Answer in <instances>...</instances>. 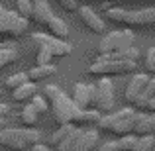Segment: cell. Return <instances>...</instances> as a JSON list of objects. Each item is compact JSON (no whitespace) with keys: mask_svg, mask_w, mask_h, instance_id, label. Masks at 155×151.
Listing matches in <instances>:
<instances>
[{"mask_svg":"<svg viewBox=\"0 0 155 151\" xmlns=\"http://www.w3.org/2000/svg\"><path fill=\"white\" fill-rule=\"evenodd\" d=\"M0 94H2V90H0Z\"/></svg>","mask_w":155,"mask_h":151,"instance_id":"ab89813d","label":"cell"},{"mask_svg":"<svg viewBox=\"0 0 155 151\" xmlns=\"http://www.w3.org/2000/svg\"><path fill=\"white\" fill-rule=\"evenodd\" d=\"M31 39H34L39 47L47 49L53 57H67V55H71V51H73L71 43H69L67 39L53 38V35H49V34H34Z\"/></svg>","mask_w":155,"mask_h":151,"instance_id":"9c48e42d","label":"cell"},{"mask_svg":"<svg viewBox=\"0 0 155 151\" xmlns=\"http://www.w3.org/2000/svg\"><path fill=\"white\" fill-rule=\"evenodd\" d=\"M55 73H57V69H55V65H51V63L38 65V67H34L28 73V79L34 80V83H39V80H45V79H49V77H55Z\"/></svg>","mask_w":155,"mask_h":151,"instance_id":"d6986e66","label":"cell"},{"mask_svg":"<svg viewBox=\"0 0 155 151\" xmlns=\"http://www.w3.org/2000/svg\"><path fill=\"white\" fill-rule=\"evenodd\" d=\"M18 59V49L14 43H0V71Z\"/></svg>","mask_w":155,"mask_h":151,"instance_id":"ffe728a7","label":"cell"},{"mask_svg":"<svg viewBox=\"0 0 155 151\" xmlns=\"http://www.w3.org/2000/svg\"><path fill=\"white\" fill-rule=\"evenodd\" d=\"M34 94H38V87H35L34 80H28V83H24L22 87L14 88L12 90V98H14V102H30L31 98H34Z\"/></svg>","mask_w":155,"mask_h":151,"instance_id":"e0dca14e","label":"cell"},{"mask_svg":"<svg viewBox=\"0 0 155 151\" xmlns=\"http://www.w3.org/2000/svg\"><path fill=\"white\" fill-rule=\"evenodd\" d=\"M134 116H136L134 106L116 110V112H106L100 116L96 126L100 132H110L112 136L122 137L128 133H134Z\"/></svg>","mask_w":155,"mask_h":151,"instance_id":"3957f363","label":"cell"},{"mask_svg":"<svg viewBox=\"0 0 155 151\" xmlns=\"http://www.w3.org/2000/svg\"><path fill=\"white\" fill-rule=\"evenodd\" d=\"M145 71L149 73V75H155V47H149L147 53H145Z\"/></svg>","mask_w":155,"mask_h":151,"instance_id":"f546056e","label":"cell"},{"mask_svg":"<svg viewBox=\"0 0 155 151\" xmlns=\"http://www.w3.org/2000/svg\"><path fill=\"white\" fill-rule=\"evenodd\" d=\"M30 104L39 112V116L45 114L47 110H49V102H47V98H45V96H41V94H34V98L30 100Z\"/></svg>","mask_w":155,"mask_h":151,"instance_id":"83f0119b","label":"cell"},{"mask_svg":"<svg viewBox=\"0 0 155 151\" xmlns=\"http://www.w3.org/2000/svg\"><path fill=\"white\" fill-rule=\"evenodd\" d=\"M45 28H47V34L53 35V38H59V39H67L69 34H71L67 22L61 20V18H57V16H51L49 22L45 24Z\"/></svg>","mask_w":155,"mask_h":151,"instance_id":"2e32d148","label":"cell"},{"mask_svg":"<svg viewBox=\"0 0 155 151\" xmlns=\"http://www.w3.org/2000/svg\"><path fill=\"white\" fill-rule=\"evenodd\" d=\"M92 88H94V84H88V83H75V87H73V102L77 104V108H81V110L91 108V102H92Z\"/></svg>","mask_w":155,"mask_h":151,"instance_id":"4fadbf2b","label":"cell"},{"mask_svg":"<svg viewBox=\"0 0 155 151\" xmlns=\"http://www.w3.org/2000/svg\"><path fill=\"white\" fill-rule=\"evenodd\" d=\"M28 73H14V75H10L6 79V88L8 90H14V88H18V87H22L24 83H28Z\"/></svg>","mask_w":155,"mask_h":151,"instance_id":"484cf974","label":"cell"},{"mask_svg":"<svg viewBox=\"0 0 155 151\" xmlns=\"http://www.w3.org/2000/svg\"><path fill=\"white\" fill-rule=\"evenodd\" d=\"M155 128L151 124V116L145 112H136L134 116V136H153Z\"/></svg>","mask_w":155,"mask_h":151,"instance_id":"5bb4252c","label":"cell"},{"mask_svg":"<svg viewBox=\"0 0 155 151\" xmlns=\"http://www.w3.org/2000/svg\"><path fill=\"white\" fill-rule=\"evenodd\" d=\"M0 147L6 151H28L30 141H28L26 128H6L0 130Z\"/></svg>","mask_w":155,"mask_h":151,"instance_id":"ba28073f","label":"cell"},{"mask_svg":"<svg viewBox=\"0 0 155 151\" xmlns=\"http://www.w3.org/2000/svg\"><path fill=\"white\" fill-rule=\"evenodd\" d=\"M53 16L51 6L47 0H34V12H31V20L39 26H45L49 22V18Z\"/></svg>","mask_w":155,"mask_h":151,"instance_id":"9a60e30c","label":"cell"},{"mask_svg":"<svg viewBox=\"0 0 155 151\" xmlns=\"http://www.w3.org/2000/svg\"><path fill=\"white\" fill-rule=\"evenodd\" d=\"M51 59H53V55L47 49H43V47H39V51H38V57H35V61H38V65H47V63H51Z\"/></svg>","mask_w":155,"mask_h":151,"instance_id":"4dcf8cb0","label":"cell"},{"mask_svg":"<svg viewBox=\"0 0 155 151\" xmlns=\"http://www.w3.org/2000/svg\"><path fill=\"white\" fill-rule=\"evenodd\" d=\"M96 151H120L118 140H108V141H104V143H98V149Z\"/></svg>","mask_w":155,"mask_h":151,"instance_id":"1f68e13d","label":"cell"},{"mask_svg":"<svg viewBox=\"0 0 155 151\" xmlns=\"http://www.w3.org/2000/svg\"><path fill=\"white\" fill-rule=\"evenodd\" d=\"M77 151H81V149H77ZM92 151H96V149H92Z\"/></svg>","mask_w":155,"mask_h":151,"instance_id":"f35d334b","label":"cell"},{"mask_svg":"<svg viewBox=\"0 0 155 151\" xmlns=\"http://www.w3.org/2000/svg\"><path fill=\"white\" fill-rule=\"evenodd\" d=\"M151 96H155V77H149L147 79L141 94L137 96L136 102H134V108H145V104H147V100L151 98Z\"/></svg>","mask_w":155,"mask_h":151,"instance_id":"44dd1931","label":"cell"},{"mask_svg":"<svg viewBox=\"0 0 155 151\" xmlns=\"http://www.w3.org/2000/svg\"><path fill=\"white\" fill-rule=\"evenodd\" d=\"M106 18L114 24L130 28H147L155 26V8H143V10H122V8H108Z\"/></svg>","mask_w":155,"mask_h":151,"instance_id":"277c9868","label":"cell"},{"mask_svg":"<svg viewBox=\"0 0 155 151\" xmlns=\"http://www.w3.org/2000/svg\"><path fill=\"white\" fill-rule=\"evenodd\" d=\"M73 128H75V124H61L59 128H57L55 132H53L51 136H49V145H53V147H55V145H59L61 141H63L65 137L71 133V130H73Z\"/></svg>","mask_w":155,"mask_h":151,"instance_id":"603a6c76","label":"cell"},{"mask_svg":"<svg viewBox=\"0 0 155 151\" xmlns=\"http://www.w3.org/2000/svg\"><path fill=\"white\" fill-rule=\"evenodd\" d=\"M16 12H18L22 18L30 20L31 12H34V0H18V2H16Z\"/></svg>","mask_w":155,"mask_h":151,"instance_id":"4316f807","label":"cell"},{"mask_svg":"<svg viewBox=\"0 0 155 151\" xmlns=\"http://www.w3.org/2000/svg\"><path fill=\"white\" fill-rule=\"evenodd\" d=\"M143 110H147V112H155V96H151V98L147 100V104H145Z\"/></svg>","mask_w":155,"mask_h":151,"instance_id":"d590c367","label":"cell"},{"mask_svg":"<svg viewBox=\"0 0 155 151\" xmlns=\"http://www.w3.org/2000/svg\"><path fill=\"white\" fill-rule=\"evenodd\" d=\"M116 98H114V83L110 80V77H100L98 83H94L92 88V102L91 106L94 110H98L100 114L112 112Z\"/></svg>","mask_w":155,"mask_h":151,"instance_id":"5b68a950","label":"cell"},{"mask_svg":"<svg viewBox=\"0 0 155 151\" xmlns=\"http://www.w3.org/2000/svg\"><path fill=\"white\" fill-rule=\"evenodd\" d=\"M98 143H100V132H98V130H94L92 126H87V128H81V126H79L77 149H81V151H92V149L98 147Z\"/></svg>","mask_w":155,"mask_h":151,"instance_id":"8fae6325","label":"cell"},{"mask_svg":"<svg viewBox=\"0 0 155 151\" xmlns=\"http://www.w3.org/2000/svg\"><path fill=\"white\" fill-rule=\"evenodd\" d=\"M136 35L132 30H118L106 34L98 43V55H106V53H122L124 49L134 45Z\"/></svg>","mask_w":155,"mask_h":151,"instance_id":"8992f818","label":"cell"},{"mask_svg":"<svg viewBox=\"0 0 155 151\" xmlns=\"http://www.w3.org/2000/svg\"><path fill=\"white\" fill-rule=\"evenodd\" d=\"M30 151H51V147H49V145H45V143H41V141H39V143L31 145V147H30Z\"/></svg>","mask_w":155,"mask_h":151,"instance_id":"836d02e7","label":"cell"},{"mask_svg":"<svg viewBox=\"0 0 155 151\" xmlns=\"http://www.w3.org/2000/svg\"><path fill=\"white\" fill-rule=\"evenodd\" d=\"M77 136H79V126H75V128L71 130V133H69L59 145H55V149L57 151H75L77 149Z\"/></svg>","mask_w":155,"mask_h":151,"instance_id":"cb8c5ba5","label":"cell"},{"mask_svg":"<svg viewBox=\"0 0 155 151\" xmlns=\"http://www.w3.org/2000/svg\"><path fill=\"white\" fill-rule=\"evenodd\" d=\"M30 20L22 18L18 12L2 10L0 12V35H8V38H22L28 31Z\"/></svg>","mask_w":155,"mask_h":151,"instance_id":"52a82bcc","label":"cell"},{"mask_svg":"<svg viewBox=\"0 0 155 151\" xmlns=\"http://www.w3.org/2000/svg\"><path fill=\"white\" fill-rule=\"evenodd\" d=\"M137 67V61L126 59L122 53H106L98 55V59L87 69L88 75L94 77H112V75H130Z\"/></svg>","mask_w":155,"mask_h":151,"instance_id":"7a4b0ae2","label":"cell"},{"mask_svg":"<svg viewBox=\"0 0 155 151\" xmlns=\"http://www.w3.org/2000/svg\"><path fill=\"white\" fill-rule=\"evenodd\" d=\"M20 120H22V124H26V128H34L39 120V112L30 102H26V106H24L22 112H20Z\"/></svg>","mask_w":155,"mask_h":151,"instance_id":"7402d4cb","label":"cell"},{"mask_svg":"<svg viewBox=\"0 0 155 151\" xmlns=\"http://www.w3.org/2000/svg\"><path fill=\"white\" fill-rule=\"evenodd\" d=\"M151 151H155V149H151Z\"/></svg>","mask_w":155,"mask_h":151,"instance_id":"60d3db41","label":"cell"},{"mask_svg":"<svg viewBox=\"0 0 155 151\" xmlns=\"http://www.w3.org/2000/svg\"><path fill=\"white\" fill-rule=\"evenodd\" d=\"M147 79L149 77L145 75V73H136V75L130 79L128 87H126V92H124V98H126V102H128L130 106H134V102H136L137 96L141 94V90H143Z\"/></svg>","mask_w":155,"mask_h":151,"instance_id":"7c38bea8","label":"cell"},{"mask_svg":"<svg viewBox=\"0 0 155 151\" xmlns=\"http://www.w3.org/2000/svg\"><path fill=\"white\" fill-rule=\"evenodd\" d=\"M155 149V137L153 136H137L132 151H151Z\"/></svg>","mask_w":155,"mask_h":151,"instance_id":"d4e9b609","label":"cell"},{"mask_svg":"<svg viewBox=\"0 0 155 151\" xmlns=\"http://www.w3.org/2000/svg\"><path fill=\"white\" fill-rule=\"evenodd\" d=\"M2 10H4V8H2V6H0V12H2Z\"/></svg>","mask_w":155,"mask_h":151,"instance_id":"74e56055","label":"cell"},{"mask_svg":"<svg viewBox=\"0 0 155 151\" xmlns=\"http://www.w3.org/2000/svg\"><path fill=\"white\" fill-rule=\"evenodd\" d=\"M137 136H134V133H128V136H122L118 137V145H120V151H132L134 143H136Z\"/></svg>","mask_w":155,"mask_h":151,"instance_id":"f1b7e54d","label":"cell"},{"mask_svg":"<svg viewBox=\"0 0 155 151\" xmlns=\"http://www.w3.org/2000/svg\"><path fill=\"white\" fill-rule=\"evenodd\" d=\"M6 126H8V118L0 116V130H2V128H6Z\"/></svg>","mask_w":155,"mask_h":151,"instance_id":"8d00e7d4","label":"cell"},{"mask_svg":"<svg viewBox=\"0 0 155 151\" xmlns=\"http://www.w3.org/2000/svg\"><path fill=\"white\" fill-rule=\"evenodd\" d=\"M102 114L94 108H87V110H81L75 118V126H81V128H87V126H96L100 120Z\"/></svg>","mask_w":155,"mask_h":151,"instance_id":"ac0fdd59","label":"cell"},{"mask_svg":"<svg viewBox=\"0 0 155 151\" xmlns=\"http://www.w3.org/2000/svg\"><path fill=\"white\" fill-rule=\"evenodd\" d=\"M57 2L67 12H77V8H79V2H77V0H57Z\"/></svg>","mask_w":155,"mask_h":151,"instance_id":"d6a6232c","label":"cell"},{"mask_svg":"<svg viewBox=\"0 0 155 151\" xmlns=\"http://www.w3.org/2000/svg\"><path fill=\"white\" fill-rule=\"evenodd\" d=\"M10 106L6 104V102H0V116H4V118H8V114H10Z\"/></svg>","mask_w":155,"mask_h":151,"instance_id":"e575fe53","label":"cell"},{"mask_svg":"<svg viewBox=\"0 0 155 151\" xmlns=\"http://www.w3.org/2000/svg\"><path fill=\"white\" fill-rule=\"evenodd\" d=\"M77 14H79V18L83 20V24L92 31V34H104V31H106L104 20L100 18L91 6H79V8H77Z\"/></svg>","mask_w":155,"mask_h":151,"instance_id":"30bf717a","label":"cell"},{"mask_svg":"<svg viewBox=\"0 0 155 151\" xmlns=\"http://www.w3.org/2000/svg\"><path fill=\"white\" fill-rule=\"evenodd\" d=\"M43 92H45V98L49 102V108L53 112V118H55L57 124H75V118L77 114L81 112V108H77V104L73 102V98H69L67 94H65L63 90H61L59 87H55V84H47L45 88H43Z\"/></svg>","mask_w":155,"mask_h":151,"instance_id":"6da1fadb","label":"cell"}]
</instances>
